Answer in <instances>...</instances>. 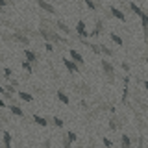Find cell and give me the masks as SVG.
I'll use <instances>...</instances> for the list:
<instances>
[{"instance_id": "11", "label": "cell", "mask_w": 148, "mask_h": 148, "mask_svg": "<svg viewBox=\"0 0 148 148\" xmlns=\"http://www.w3.org/2000/svg\"><path fill=\"white\" fill-rule=\"evenodd\" d=\"M141 24H143V35H145V45L148 46V13L145 11V15L141 17Z\"/></svg>"}, {"instance_id": "27", "label": "cell", "mask_w": 148, "mask_h": 148, "mask_svg": "<svg viewBox=\"0 0 148 148\" xmlns=\"http://www.w3.org/2000/svg\"><path fill=\"white\" fill-rule=\"evenodd\" d=\"M50 122L54 124V126H58V128H63V119H59V117H52V120H50Z\"/></svg>"}, {"instance_id": "17", "label": "cell", "mask_w": 148, "mask_h": 148, "mask_svg": "<svg viewBox=\"0 0 148 148\" xmlns=\"http://www.w3.org/2000/svg\"><path fill=\"white\" fill-rule=\"evenodd\" d=\"M32 119H34L35 124H39V126H43V128H46L50 124V120L46 119V117H41V115H32Z\"/></svg>"}, {"instance_id": "24", "label": "cell", "mask_w": 148, "mask_h": 148, "mask_svg": "<svg viewBox=\"0 0 148 148\" xmlns=\"http://www.w3.org/2000/svg\"><path fill=\"white\" fill-rule=\"evenodd\" d=\"M109 39H111V41H113V43H115V45H119V46H122V45H124V41H122V37H120V35H117V34H115V32H111V34H109Z\"/></svg>"}, {"instance_id": "10", "label": "cell", "mask_w": 148, "mask_h": 148, "mask_svg": "<svg viewBox=\"0 0 148 148\" xmlns=\"http://www.w3.org/2000/svg\"><path fill=\"white\" fill-rule=\"evenodd\" d=\"M54 26L59 30V34H63V35H72V30H71V28H69L67 24H65L63 21H56V22H54Z\"/></svg>"}, {"instance_id": "8", "label": "cell", "mask_w": 148, "mask_h": 148, "mask_svg": "<svg viewBox=\"0 0 148 148\" xmlns=\"http://www.w3.org/2000/svg\"><path fill=\"white\" fill-rule=\"evenodd\" d=\"M69 56H71V59L74 63H78L80 65V67H83V65H85V59H83V56L78 52V50H74V48H71L69 50Z\"/></svg>"}, {"instance_id": "4", "label": "cell", "mask_w": 148, "mask_h": 148, "mask_svg": "<svg viewBox=\"0 0 148 148\" xmlns=\"http://www.w3.org/2000/svg\"><path fill=\"white\" fill-rule=\"evenodd\" d=\"M63 65L69 71V74H80V71H82V67L78 63H74L71 58H63Z\"/></svg>"}, {"instance_id": "18", "label": "cell", "mask_w": 148, "mask_h": 148, "mask_svg": "<svg viewBox=\"0 0 148 148\" xmlns=\"http://www.w3.org/2000/svg\"><path fill=\"white\" fill-rule=\"evenodd\" d=\"M9 113L11 115H15V117H24V111H22L21 106H15V104H9Z\"/></svg>"}, {"instance_id": "31", "label": "cell", "mask_w": 148, "mask_h": 148, "mask_svg": "<svg viewBox=\"0 0 148 148\" xmlns=\"http://www.w3.org/2000/svg\"><path fill=\"white\" fill-rule=\"evenodd\" d=\"M50 146H52V139H45L43 145H41V148H50Z\"/></svg>"}, {"instance_id": "25", "label": "cell", "mask_w": 148, "mask_h": 148, "mask_svg": "<svg viewBox=\"0 0 148 148\" xmlns=\"http://www.w3.org/2000/svg\"><path fill=\"white\" fill-rule=\"evenodd\" d=\"M2 72H4L2 76L6 78L8 82H9V80H11V78H13V71H11V69H9V67H4V69H2Z\"/></svg>"}, {"instance_id": "29", "label": "cell", "mask_w": 148, "mask_h": 148, "mask_svg": "<svg viewBox=\"0 0 148 148\" xmlns=\"http://www.w3.org/2000/svg\"><path fill=\"white\" fill-rule=\"evenodd\" d=\"M2 39L6 41V43H8V41H13V34H8V32H2Z\"/></svg>"}, {"instance_id": "28", "label": "cell", "mask_w": 148, "mask_h": 148, "mask_svg": "<svg viewBox=\"0 0 148 148\" xmlns=\"http://www.w3.org/2000/svg\"><path fill=\"white\" fill-rule=\"evenodd\" d=\"M71 146H72V141L69 139L67 133H63V148H71Z\"/></svg>"}, {"instance_id": "34", "label": "cell", "mask_w": 148, "mask_h": 148, "mask_svg": "<svg viewBox=\"0 0 148 148\" xmlns=\"http://www.w3.org/2000/svg\"><path fill=\"white\" fill-rule=\"evenodd\" d=\"M4 89H6V91H9L11 95H15V89H17V87H13V85H4Z\"/></svg>"}, {"instance_id": "7", "label": "cell", "mask_w": 148, "mask_h": 148, "mask_svg": "<svg viewBox=\"0 0 148 148\" xmlns=\"http://www.w3.org/2000/svg\"><path fill=\"white\" fill-rule=\"evenodd\" d=\"M13 41H15V43L24 45V46L30 45V37H28L26 34H22V32H13Z\"/></svg>"}, {"instance_id": "16", "label": "cell", "mask_w": 148, "mask_h": 148, "mask_svg": "<svg viewBox=\"0 0 148 148\" xmlns=\"http://www.w3.org/2000/svg\"><path fill=\"white\" fill-rule=\"evenodd\" d=\"M132 145H133L132 137L126 135V133H122V135H120V148H132Z\"/></svg>"}, {"instance_id": "23", "label": "cell", "mask_w": 148, "mask_h": 148, "mask_svg": "<svg viewBox=\"0 0 148 148\" xmlns=\"http://www.w3.org/2000/svg\"><path fill=\"white\" fill-rule=\"evenodd\" d=\"M83 2H85V6L89 9H92V11L100 9V2H98V0H83Z\"/></svg>"}, {"instance_id": "37", "label": "cell", "mask_w": 148, "mask_h": 148, "mask_svg": "<svg viewBox=\"0 0 148 148\" xmlns=\"http://www.w3.org/2000/svg\"><path fill=\"white\" fill-rule=\"evenodd\" d=\"M9 4H11V2H9V0H0V8H6V6H9Z\"/></svg>"}, {"instance_id": "19", "label": "cell", "mask_w": 148, "mask_h": 148, "mask_svg": "<svg viewBox=\"0 0 148 148\" xmlns=\"http://www.w3.org/2000/svg\"><path fill=\"white\" fill-rule=\"evenodd\" d=\"M56 96H58V100L61 102V104H71V98H69V95H67V92H65L63 89H58Z\"/></svg>"}, {"instance_id": "22", "label": "cell", "mask_w": 148, "mask_h": 148, "mask_svg": "<svg viewBox=\"0 0 148 148\" xmlns=\"http://www.w3.org/2000/svg\"><path fill=\"white\" fill-rule=\"evenodd\" d=\"M128 8H130V9H132V11H133V13H135V15H139V18H141L143 15H145V11H143V9H141V8H139V6H137V4H135V2H128Z\"/></svg>"}, {"instance_id": "5", "label": "cell", "mask_w": 148, "mask_h": 148, "mask_svg": "<svg viewBox=\"0 0 148 148\" xmlns=\"http://www.w3.org/2000/svg\"><path fill=\"white\" fill-rule=\"evenodd\" d=\"M74 34H76L78 37H82V39L91 37V34H89V30H87V26H85V22H83V21H78L76 28H74Z\"/></svg>"}, {"instance_id": "21", "label": "cell", "mask_w": 148, "mask_h": 148, "mask_svg": "<svg viewBox=\"0 0 148 148\" xmlns=\"http://www.w3.org/2000/svg\"><path fill=\"white\" fill-rule=\"evenodd\" d=\"M17 96H18V100H22V102H34V95H32V92L18 91V92H17Z\"/></svg>"}, {"instance_id": "35", "label": "cell", "mask_w": 148, "mask_h": 148, "mask_svg": "<svg viewBox=\"0 0 148 148\" xmlns=\"http://www.w3.org/2000/svg\"><path fill=\"white\" fill-rule=\"evenodd\" d=\"M80 108H82V109H85V111H89V104H87L85 100H82V102H80Z\"/></svg>"}, {"instance_id": "9", "label": "cell", "mask_w": 148, "mask_h": 148, "mask_svg": "<svg viewBox=\"0 0 148 148\" xmlns=\"http://www.w3.org/2000/svg\"><path fill=\"white\" fill-rule=\"evenodd\" d=\"M109 13H111V17H115V18H119V21H122V22H126V15H124V11L122 9H119L117 6H109Z\"/></svg>"}, {"instance_id": "36", "label": "cell", "mask_w": 148, "mask_h": 148, "mask_svg": "<svg viewBox=\"0 0 148 148\" xmlns=\"http://www.w3.org/2000/svg\"><path fill=\"white\" fill-rule=\"evenodd\" d=\"M9 85H13V87H18V80H17V78H11V80H9Z\"/></svg>"}, {"instance_id": "41", "label": "cell", "mask_w": 148, "mask_h": 148, "mask_svg": "<svg viewBox=\"0 0 148 148\" xmlns=\"http://www.w3.org/2000/svg\"><path fill=\"white\" fill-rule=\"evenodd\" d=\"M85 148H96V146L95 145H89V146H85Z\"/></svg>"}, {"instance_id": "1", "label": "cell", "mask_w": 148, "mask_h": 148, "mask_svg": "<svg viewBox=\"0 0 148 148\" xmlns=\"http://www.w3.org/2000/svg\"><path fill=\"white\" fill-rule=\"evenodd\" d=\"M39 34L41 37L46 41V43H59V45H69V41H67V37H63L59 32H56L50 28L48 24V21H45V18H41V26H39Z\"/></svg>"}, {"instance_id": "2", "label": "cell", "mask_w": 148, "mask_h": 148, "mask_svg": "<svg viewBox=\"0 0 148 148\" xmlns=\"http://www.w3.org/2000/svg\"><path fill=\"white\" fill-rule=\"evenodd\" d=\"M100 67H102V71L106 74V78H108V82L113 83L115 82V65L111 63L109 59H100Z\"/></svg>"}, {"instance_id": "13", "label": "cell", "mask_w": 148, "mask_h": 148, "mask_svg": "<svg viewBox=\"0 0 148 148\" xmlns=\"http://www.w3.org/2000/svg\"><path fill=\"white\" fill-rule=\"evenodd\" d=\"M24 58H26V61H30L32 65L39 63V58H37V54L34 52V50H30V48H24Z\"/></svg>"}, {"instance_id": "32", "label": "cell", "mask_w": 148, "mask_h": 148, "mask_svg": "<svg viewBox=\"0 0 148 148\" xmlns=\"http://www.w3.org/2000/svg\"><path fill=\"white\" fill-rule=\"evenodd\" d=\"M67 135H69V139H71L72 143H76V139H78V135H76V133H74V132H67Z\"/></svg>"}, {"instance_id": "15", "label": "cell", "mask_w": 148, "mask_h": 148, "mask_svg": "<svg viewBox=\"0 0 148 148\" xmlns=\"http://www.w3.org/2000/svg\"><path fill=\"white\" fill-rule=\"evenodd\" d=\"M11 141H13L11 133H9V132H2V148H11Z\"/></svg>"}, {"instance_id": "6", "label": "cell", "mask_w": 148, "mask_h": 148, "mask_svg": "<svg viewBox=\"0 0 148 148\" xmlns=\"http://www.w3.org/2000/svg\"><path fill=\"white\" fill-rule=\"evenodd\" d=\"M37 6H39L43 11H46V13H50V15H58V9H56L52 4L48 2V0H37Z\"/></svg>"}, {"instance_id": "33", "label": "cell", "mask_w": 148, "mask_h": 148, "mask_svg": "<svg viewBox=\"0 0 148 148\" xmlns=\"http://www.w3.org/2000/svg\"><path fill=\"white\" fill-rule=\"evenodd\" d=\"M102 143H104V146H108V148H111V146H113V143H111L108 137H104V139H102Z\"/></svg>"}, {"instance_id": "40", "label": "cell", "mask_w": 148, "mask_h": 148, "mask_svg": "<svg viewBox=\"0 0 148 148\" xmlns=\"http://www.w3.org/2000/svg\"><path fill=\"white\" fill-rule=\"evenodd\" d=\"M145 63H148V54H146V56H145Z\"/></svg>"}, {"instance_id": "20", "label": "cell", "mask_w": 148, "mask_h": 148, "mask_svg": "<svg viewBox=\"0 0 148 148\" xmlns=\"http://www.w3.org/2000/svg\"><path fill=\"white\" fill-rule=\"evenodd\" d=\"M100 45V50H102V56H108V58H115V50L113 48H109L108 45H104V43H98Z\"/></svg>"}, {"instance_id": "26", "label": "cell", "mask_w": 148, "mask_h": 148, "mask_svg": "<svg viewBox=\"0 0 148 148\" xmlns=\"http://www.w3.org/2000/svg\"><path fill=\"white\" fill-rule=\"evenodd\" d=\"M22 69H24V71H26L28 74H32V72H34V65H32L30 61H26V59L22 61Z\"/></svg>"}, {"instance_id": "39", "label": "cell", "mask_w": 148, "mask_h": 148, "mask_svg": "<svg viewBox=\"0 0 148 148\" xmlns=\"http://www.w3.org/2000/svg\"><path fill=\"white\" fill-rule=\"evenodd\" d=\"M143 85H145V89H148V80H146V82H143Z\"/></svg>"}, {"instance_id": "14", "label": "cell", "mask_w": 148, "mask_h": 148, "mask_svg": "<svg viewBox=\"0 0 148 148\" xmlns=\"http://www.w3.org/2000/svg\"><path fill=\"white\" fill-rule=\"evenodd\" d=\"M122 128V120H119L117 115H111L109 119V130H113V132H117V130Z\"/></svg>"}, {"instance_id": "3", "label": "cell", "mask_w": 148, "mask_h": 148, "mask_svg": "<svg viewBox=\"0 0 148 148\" xmlns=\"http://www.w3.org/2000/svg\"><path fill=\"white\" fill-rule=\"evenodd\" d=\"M74 92L80 96H89L91 95V85L85 82H80V83H74Z\"/></svg>"}, {"instance_id": "12", "label": "cell", "mask_w": 148, "mask_h": 148, "mask_svg": "<svg viewBox=\"0 0 148 148\" xmlns=\"http://www.w3.org/2000/svg\"><path fill=\"white\" fill-rule=\"evenodd\" d=\"M102 32H104V21H102V18H96L95 21V30L91 32V37H98Z\"/></svg>"}, {"instance_id": "30", "label": "cell", "mask_w": 148, "mask_h": 148, "mask_svg": "<svg viewBox=\"0 0 148 148\" xmlns=\"http://www.w3.org/2000/svg\"><path fill=\"white\" fill-rule=\"evenodd\" d=\"M120 69H122L124 72H130V69H132V67H130L128 61H122V63H120Z\"/></svg>"}, {"instance_id": "38", "label": "cell", "mask_w": 148, "mask_h": 148, "mask_svg": "<svg viewBox=\"0 0 148 148\" xmlns=\"http://www.w3.org/2000/svg\"><path fill=\"white\" fill-rule=\"evenodd\" d=\"M45 48L48 50V52H52V50H54V45L52 43H45Z\"/></svg>"}]
</instances>
